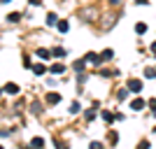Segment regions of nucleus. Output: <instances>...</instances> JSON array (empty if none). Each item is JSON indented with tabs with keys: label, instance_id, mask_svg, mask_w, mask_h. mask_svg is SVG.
<instances>
[{
	"label": "nucleus",
	"instance_id": "nucleus-1",
	"mask_svg": "<svg viewBox=\"0 0 156 149\" xmlns=\"http://www.w3.org/2000/svg\"><path fill=\"white\" fill-rule=\"evenodd\" d=\"M128 89H130V93H140L142 91V79H130Z\"/></svg>",
	"mask_w": 156,
	"mask_h": 149
},
{
	"label": "nucleus",
	"instance_id": "nucleus-2",
	"mask_svg": "<svg viewBox=\"0 0 156 149\" xmlns=\"http://www.w3.org/2000/svg\"><path fill=\"white\" fill-rule=\"evenodd\" d=\"M144 100L142 98H135V100H133V103H130V110H135V112H140V110H144Z\"/></svg>",
	"mask_w": 156,
	"mask_h": 149
},
{
	"label": "nucleus",
	"instance_id": "nucleus-3",
	"mask_svg": "<svg viewBox=\"0 0 156 149\" xmlns=\"http://www.w3.org/2000/svg\"><path fill=\"white\" fill-rule=\"evenodd\" d=\"M2 91H5L7 96H16V93H19V86H16V84H5Z\"/></svg>",
	"mask_w": 156,
	"mask_h": 149
},
{
	"label": "nucleus",
	"instance_id": "nucleus-4",
	"mask_svg": "<svg viewBox=\"0 0 156 149\" xmlns=\"http://www.w3.org/2000/svg\"><path fill=\"white\" fill-rule=\"evenodd\" d=\"M58 100H61L58 93H47V103H49V105H56Z\"/></svg>",
	"mask_w": 156,
	"mask_h": 149
},
{
	"label": "nucleus",
	"instance_id": "nucleus-5",
	"mask_svg": "<svg viewBox=\"0 0 156 149\" xmlns=\"http://www.w3.org/2000/svg\"><path fill=\"white\" fill-rule=\"evenodd\" d=\"M86 61H89V63H100L103 56H98V54H86Z\"/></svg>",
	"mask_w": 156,
	"mask_h": 149
},
{
	"label": "nucleus",
	"instance_id": "nucleus-6",
	"mask_svg": "<svg viewBox=\"0 0 156 149\" xmlns=\"http://www.w3.org/2000/svg\"><path fill=\"white\" fill-rule=\"evenodd\" d=\"M54 56H56V59H65V54H68V51H65V49H63V47H56V49H54Z\"/></svg>",
	"mask_w": 156,
	"mask_h": 149
},
{
	"label": "nucleus",
	"instance_id": "nucleus-7",
	"mask_svg": "<svg viewBox=\"0 0 156 149\" xmlns=\"http://www.w3.org/2000/svg\"><path fill=\"white\" fill-rule=\"evenodd\" d=\"M51 72H54V75H63V72H65V65H61V63L51 65Z\"/></svg>",
	"mask_w": 156,
	"mask_h": 149
},
{
	"label": "nucleus",
	"instance_id": "nucleus-8",
	"mask_svg": "<svg viewBox=\"0 0 156 149\" xmlns=\"http://www.w3.org/2000/svg\"><path fill=\"white\" fill-rule=\"evenodd\" d=\"M37 56H40L42 61H49V56H51V54L47 51V49H37Z\"/></svg>",
	"mask_w": 156,
	"mask_h": 149
},
{
	"label": "nucleus",
	"instance_id": "nucleus-9",
	"mask_svg": "<svg viewBox=\"0 0 156 149\" xmlns=\"http://www.w3.org/2000/svg\"><path fill=\"white\" fill-rule=\"evenodd\" d=\"M128 91H130V89H119L117 98H119V100H126V98H128Z\"/></svg>",
	"mask_w": 156,
	"mask_h": 149
},
{
	"label": "nucleus",
	"instance_id": "nucleus-10",
	"mask_svg": "<svg viewBox=\"0 0 156 149\" xmlns=\"http://www.w3.org/2000/svg\"><path fill=\"white\" fill-rule=\"evenodd\" d=\"M56 21H58V16H56V14H47V23H49V26H54V23H56Z\"/></svg>",
	"mask_w": 156,
	"mask_h": 149
},
{
	"label": "nucleus",
	"instance_id": "nucleus-11",
	"mask_svg": "<svg viewBox=\"0 0 156 149\" xmlns=\"http://www.w3.org/2000/svg\"><path fill=\"white\" fill-rule=\"evenodd\" d=\"M33 70H35V75H44V70H47V68H44L42 63H37V65H33Z\"/></svg>",
	"mask_w": 156,
	"mask_h": 149
},
{
	"label": "nucleus",
	"instance_id": "nucleus-12",
	"mask_svg": "<svg viewBox=\"0 0 156 149\" xmlns=\"http://www.w3.org/2000/svg\"><path fill=\"white\" fill-rule=\"evenodd\" d=\"M42 144H44L42 137H33V140H30V147H42Z\"/></svg>",
	"mask_w": 156,
	"mask_h": 149
},
{
	"label": "nucleus",
	"instance_id": "nucleus-13",
	"mask_svg": "<svg viewBox=\"0 0 156 149\" xmlns=\"http://www.w3.org/2000/svg\"><path fill=\"white\" fill-rule=\"evenodd\" d=\"M110 59H114V51H112V49H105L103 51V61H110Z\"/></svg>",
	"mask_w": 156,
	"mask_h": 149
},
{
	"label": "nucleus",
	"instance_id": "nucleus-14",
	"mask_svg": "<svg viewBox=\"0 0 156 149\" xmlns=\"http://www.w3.org/2000/svg\"><path fill=\"white\" fill-rule=\"evenodd\" d=\"M68 28H70V23H68V21H58V30H61V33H68Z\"/></svg>",
	"mask_w": 156,
	"mask_h": 149
},
{
	"label": "nucleus",
	"instance_id": "nucleus-15",
	"mask_svg": "<svg viewBox=\"0 0 156 149\" xmlns=\"http://www.w3.org/2000/svg\"><path fill=\"white\" fill-rule=\"evenodd\" d=\"M144 30H147V26H144V23H140V21H137V23H135V33H137V35H140V33H144Z\"/></svg>",
	"mask_w": 156,
	"mask_h": 149
},
{
	"label": "nucleus",
	"instance_id": "nucleus-16",
	"mask_svg": "<svg viewBox=\"0 0 156 149\" xmlns=\"http://www.w3.org/2000/svg\"><path fill=\"white\" fill-rule=\"evenodd\" d=\"M19 19H21V14H16V12L7 16V21H12V23H16V21H19Z\"/></svg>",
	"mask_w": 156,
	"mask_h": 149
},
{
	"label": "nucleus",
	"instance_id": "nucleus-17",
	"mask_svg": "<svg viewBox=\"0 0 156 149\" xmlns=\"http://www.w3.org/2000/svg\"><path fill=\"white\" fill-rule=\"evenodd\" d=\"M144 77H156V70H151V68H147V70H144Z\"/></svg>",
	"mask_w": 156,
	"mask_h": 149
},
{
	"label": "nucleus",
	"instance_id": "nucleus-18",
	"mask_svg": "<svg viewBox=\"0 0 156 149\" xmlns=\"http://www.w3.org/2000/svg\"><path fill=\"white\" fill-rule=\"evenodd\" d=\"M70 112H72V114H75V112H79V103H72V105H70Z\"/></svg>",
	"mask_w": 156,
	"mask_h": 149
},
{
	"label": "nucleus",
	"instance_id": "nucleus-19",
	"mask_svg": "<svg viewBox=\"0 0 156 149\" xmlns=\"http://www.w3.org/2000/svg\"><path fill=\"white\" fill-rule=\"evenodd\" d=\"M82 68H84V59H82V61H77V63H75V70H82Z\"/></svg>",
	"mask_w": 156,
	"mask_h": 149
},
{
	"label": "nucleus",
	"instance_id": "nucleus-20",
	"mask_svg": "<svg viewBox=\"0 0 156 149\" xmlns=\"http://www.w3.org/2000/svg\"><path fill=\"white\" fill-rule=\"evenodd\" d=\"M86 119H89V121H91V119H96V112L89 110V112H86Z\"/></svg>",
	"mask_w": 156,
	"mask_h": 149
},
{
	"label": "nucleus",
	"instance_id": "nucleus-21",
	"mask_svg": "<svg viewBox=\"0 0 156 149\" xmlns=\"http://www.w3.org/2000/svg\"><path fill=\"white\" fill-rule=\"evenodd\" d=\"M103 119H105V121H112V119H114V117H112L110 112H103Z\"/></svg>",
	"mask_w": 156,
	"mask_h": 149
},
{
	"label": "nucleus",
	"instance_id": "nucleus-22",
	"mask_svg": "<svg viewBox=\"0 0 156 149\" xmlns=\"http://www.w3.org/2000/svg\"><path fill=\"white\" fill-rule=\"evenodd\" d=\"M149 107H151V110L156 112V98H151V100H149Z\"/></svg>",
	"mask_w": 156,
	"mask_h": 149
},
{
	"label": "nucleus",
	"instance_id": "nucleus-23",
	"mask_svg": "<svg viewBox=\"0 0 156 149\" xmlns=\"http://www.w3.org/2000/svg\"><path fill=\"white\" fill-rule=\"evenodd\" d=\"M137 5H147V2H149V0H135Z\"/></svg>",
	"mask_w": 156,
	"mask_h": 149
},
{
	"label": "nucleus",
	"instance_id": "nucleus-24",
	"mask_svg": "<svg viewBox=\"0 0 156 149\" xmlns=\"http://www.w3.org/2000/svg\"><path fill=\"white\" fill-rule=\"evenodd\" d=\"M151 51H154V56H156V42H154V44H151Z\"/></svg>",
	"mask_w": 156,
	"mask_h": 149
},
{
	"label": "nucleus",
	"instance_id": "nucleus-25",
	"mask_svg": "<svg viewBox=\"0 0 156 149\" xmlns=\"http://www.w3.org/2000/svg\"><path fill=\"white\" fill-rule=\"evenodd\" d=\"M110 2H112V5H119V2H121V0H110Z\"/></svg>",
	"mask_w": 156,
	"mask_h": 149
},
{
	"label": "nucleus",
	"instance_id": "nucleus-26",
	"mask_svg": "<svg viewBox=\"0 0 156 149\" xmlns=\"http://www.w3.org/2000/svg\"><path fill=\"white\" fill-rule=\"evenodd\" d=\"M30 2H33V5H40V0H30Z\"/></svg>",
	"mask_w": 156,
	"mask_h": 149
},
{
	"label": "nucleus",
	"instance_id": "nucleus-27",
	"mask_svg": "<svg viewBox=\"0 0 156 149\" xmlns=\"http://www.w3.org/2000/svg\"><path fill=\"white\" fill-rule=\"evenodd\" d=\"M2 2H5V5H7V2H12V0H2Z\"/></svg>",
	"mask_w": 156,
	"mask_h": 149
}]
</instances>
